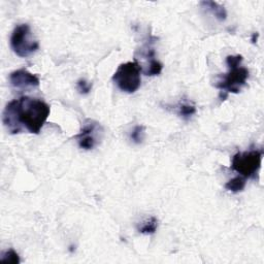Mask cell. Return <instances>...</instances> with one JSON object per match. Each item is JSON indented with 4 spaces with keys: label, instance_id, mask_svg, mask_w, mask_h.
Returning a JSON list of instances; mask_svg holds the SVG:
<instances>
[{
    "label": "cell",
    "instance_id": "obj_1",
    "mask_svg": "<svg viewBox=\"0 0 264 264\" xmlns=\"http://www.w3.org/2000/svg\"><path fill=\"white\" fill-rule=\"evenodd\" d=\"M51 113L50 106L41 99L28 96L9 101L2 113V123L10 134L27 131L38 134Z\"/></svg>",
    "mask_w": 264,
    "mask_h": 264
},
{
    "label": "cell",
    "instance_id": "obj_2",
    "mask_svg": "<svg viewBox=\"0 0 264 264\" xmlns=\"http://www.w3.org/2000/svg\"><path fill=\"white\" fill-rule=\"evenodd\" d=\"M141 68L136 61L122 63L113 76V82L122 92L132 94L136 92L141 84Z\"/></svg>",
    "mask_w": 264,
    "mask_h": 264
},
{
    "label": "cell",
    "instance_id": "obj_3",
    "mask_svg": "<svg viewBox=\"0 0 264 264\" xmlns=\"http://www.w3.org/2000/svg\"><path fill=\"white\" fill-rule=\"evenodd\" d=\"M262 156L261 150L239 152L231 159V168L245 179H256L261 167Z\"/></svg>",
    "mask_w": 264,
    "mask_h": 264
},
{
    "label": "cell",
    "instance_id": "obj_4",
    "mask_svg": "<svg viewBox=\"0 0 264 264\" xmlns=\"http://www.w3.org/2000/svg\"><path fill=\"white\" fill-rule=\"evenodd\" d=\"M10 48L21 58L29 57L39 49V43L33 38L30 26L21 24L13 29L10 36Z\"/></svg>",
    "mask_w": 264,
    "mask_h": 264
},
{
    "label": "cell",
    "instance_id": "obj_5",
    "mask_svg": "<svg viewBox=\"0 0 264 264\" xmlns=\"http://www.w3.org/2000/svg\"><path fill=\"white\" fill-rule=\"evenodd\" d=\"M229 71L219 80L216 84L218 89L221 90L220 97L222 100H225L229 93L238 94L242 90V88L247 84L249 78L248 68L242 65H232L228 66Z\"/></svg>",
    "mask_w": 264,
    "mask_h": 264
},
{
    "label": "cell",
    "instance_id": "obj_6",
    "mask_svg": "<svg viewBox=\"0 0 264 264\" xmlns=\"http://www.w3.org/2000/svg\"><path fill=\"white\" fill-rule=\"evenodd\" d=\"M104 136V128L94 120H86L76 135L79 146L84 150H92L102 139Z\"/></svg>",
    "mask_w": 264,
    "mask_h": 264
},
{
    "label": "cell",
    "instance_id": "obj_7",
    "mask_svg": "<svg viewBox=\"0 0 264 264\" xmlns=\"http://www.w3.org/2000/svg\"><path fill=\"white\" fill-rule=\"evenodd\" d=\"M9 83L18 89H29L39 86V79L25 68L12 71L9 75Z\"/></svg>",
    "mask_w": 264,
    "mask_h": 264
},
{
    "label": "cell",
    "instance_id": "obj_8",
    "mask_svg": "<svg viewBox=\"0 0 264 264\" xmlns=\"http://www.w3.org/2000/svg\"><path fill=\"white\" fill-rule=\"evenodd\" d=\"M200 4L203 6V8H207L209 11H211L215 16V18L220 22L226 21L227 11L224 6L220 5L215 1H210V0H208V1H201Z\"/></svg>",
    "mask_w": 264,
    "mask_h": 264
},
{
    "label": "cell",
    "instance_id": "obj_9",
    "mask_svg": "<svg viewBox=\"0 0 264 264\" xmlns=\"http://www.w3.org/2000/svg\"><path fill=\"white\" fill-rule=\"evenodd\" d=\"M157 228L158 219L156 217H150L137 226V231L141 234H144V236H150V234H154L157 231Z\"/></svg>",
    "mask_w": 264,
    "mask_h": 264
},
{
    "label": "cell",
    "instance_id": "obj_10",
    "mask_svg": "<svg viewBox=\"0 0 264 264\" xmlns=\"http://www.w3.org/2000/svg\"><path fill=\"white\" fill-rule=\"evenodd\" d=\"M246 184H247V179L242 177V175H238V177L229 180L225 184V189L230 192L239 193V192H242L245 189Z\"/></svg>",
    "mask_w": 264,
    "mask_h": 264
},
{
    "label": "cell",
    "instance_id": "obj_11",
    "mask_svg": "<svg viewBox=\"0 0 264 264\" xmlns=\"http://www.w3.org/2000/svg\"><path fill=\"white\" fill-rule=\"evenodd\" d=\"M145 137V127L142 125H136L131 129L129 133V138L132 142L139 144L143 141Z\"/></svg>",
    "mask_w": 264,
    "mask_h": 264
},
{
    "label": "cell",
    "instance_id": "obj_12",
    "mask_svg": "<svg viewBox=\"0 0 264 264\" xmlns=\"http://www.w3.org/2000/svg\"><path fill=\"white\" fill-rule=\"evenodd\" d=\"M196 114V108L195 106L188 104V102H184V104L180 105L179 107V115L184 119L191 118L193 115Z\"/></svg>",
    "mask_w": 264,
    "mask_h": 264
},
{
    "label": "cell",
    "instance_id": "obj_13",
    "mask_svg": "<svg viewBox=\"0 0 264 264\" xmlns=\"http://www.w3.org/2000/svg\"><path fill=\"white\" fill-rule=\"evenodd\" d=\"M0 261L2 263H11V264H19L20 263V257L19 254L12 250V249H9V250L5 251L2 253L1 258H0Z\"/></svg>",
    "mask_w": 264,
    "mask_h": 264
},
{
    "label": "cell",
    "instance_id": "obj_14",
    "mask_svg": "<svg viewBox=\"0 0 264 264\" xmlns=\"http://www.w3.org/2000/svg\"><path fill=\"white\" fill-rule=\"evenodd\" d=\"M77 88H78V91L83 94H89L91 89H92V84H90L88 81H86L85 79H81L77 82Z\"/></svg>",
    "mask_w": 264,
    "mask_h": 264
},
{
    "label": "cell",
    "instance_id": "obj_15",
    "mask_svg": "<svg viewBox=\"0 0 264 264\" xmlns=\"http://www.w3.org/2000/svg\"><path fill=\"white\" fill-rule=\"evenodd\" d=\"M257 36H258V33H254V34H253V36H252V42H253V43H256Z\"/></svg>",
    "mask_w": 264,
    "mask_h": 264
}]
</instances>
